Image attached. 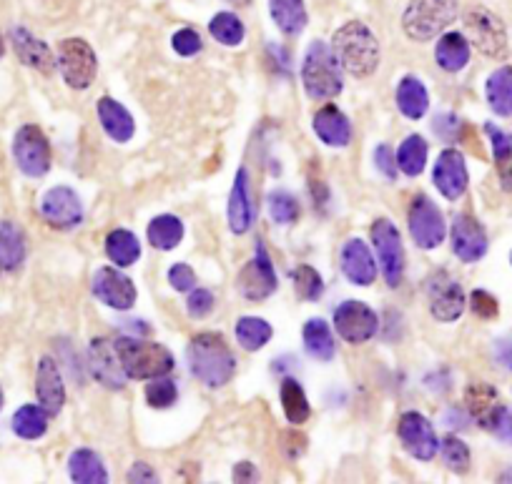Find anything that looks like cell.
<instances>
[{
	"label": "cell",
	"instance_id": "8d00e7d4",
	"mask_svg": "<svg viewBox=\"0 0 512 484\" xmlns=\"http://www.w3.org/2000/svg\"><path fill=\"white\" fill-rule=\"evenodd\" d=\"M427 153H430V146H427L425 138L412 133V136H407L402 141L400 151H397V166H400V171L405 176L417 179L427 166Z\"/></svg>",
	"mask_w": 512,
	"mask_h": 484
},
{
	"label": "cell",
	"instance_id": "7c38bea8",
	"mask_svg": "<svg viewBox=\"0 0 512 484\" xmlns=\"http://www.w3.org/2000/svg\"><path fill=\"white\" fill-rule=\"evenodd\" d=\"M407 224H410V234L412 241H415L420 249L432 251L445 241L447 236V224L442 211L427 199L425 194L415 196L410 204V216H407Z\"/></svg>",
	"mask_w": 512,
	"mask_h": 484
},
{
	"label": "cell",
	"instance_id": "ac0fdd59",
	"mask_svg": "<svg viewBox=\"0 0 512 484\" xmlns=\"http://www.w3.org/2000/svg\"><path fill=\"white\" fill-rule=\"evenodd\" d=\"M88 364L98 384L106 389H123L126 387V372H123L121 357L116 352V344L106 337L91 339L88 347Z\"/></svg>",
	"mask_w": 512,
	"mask_h": 484
},
{
	"label": "cell",
	"instance_id": "db71d44e",
	"mask_svg": "<svg viewBox=\"0 0 512 484\" xmlns=\"http://www.w3.org/2000/svg\"><path fill=\"white\" fill-rule=\"evenodd\" d=\"M492 354H495V362L500 364V367L510 369L512 372V337L497 339L495 347H492Z\"/></svg>",
	"mask_w": 512,
	"mask_h": 484
},
{
	"label": "cell",
	"instance_id": "ab89813d",
	"mask_svg": "<svg viewBox=\"0 0 512 484\" xmlns=\"http://www.w3.org/2000/svg\"><path fill=\"white\" fill-rule=\"evenodd\" d=\"M282 409L294 427H299V424L307 422L309 414H312L307 394H304L302 384H299L294 377H287L282 382Z\"/></svg>",
	"mask_w": 512,
	"mask_h": 484
},
{
	"label": "cell",
	"instance_id": "8992f818",
	"mask_svg": "<svg viewBox=\"0 0 512 484\" xmlns=\"http://www.w3.org/2000/svg\"><path fill=\"white\" fill-rule=\"evenodd\" d=\"M56 66L61 71L63 81L71 88H76V91H83V88H88L96 81V53H93V48L83 38H66V41H61Z\"/></svg>",
	"mask_w": 512,
	"mask_h": 484
},
{
	"label": "cell",
	"instance_id": "277c9868",
	"mask_svg": "<svg viewBox=\"0 0 512 484\" xmlns=\"http://www.w3.org/2000/svg\"><path fill=\"white\" fill-rule=\"evenodd\" d=\"M128 379H156L174 369V357L164 344L146 342L139 337L113 339Z\"/></svg>",
	"mask_w": 512,
	"mask_h": 484
},
{
	"label": "cell",
	"instance_id": "680465c9",
	"mask_svg": "<svg viewBox=\"0 0 512 484\" xmlns=\"http://www.w3.org/2000/svg\"><path fill=\"white\" fill-rule=\"evenodd\" d=\"M3 402H6V397H3V389H0V409H3Z\"/></svg>",
	"mask_w": 512,
	"mask_h": 484
},
{
	"label": "cell",
	"instance_id": "5bb4252c",
	"mask_svg": "<svg viewBox=\"0 0 512 484\" xmlns=\"http://www.w3.org/2000/svg\"><path fill=\"white\" fill-rule=\"evenodd\" d=\"M397 437H400L405 452L420 462L435 459L437 449H440V439L432 429V422L420 412L402 414L400 422H397Z\"/></svg>",
	"mask_w": 512,
	"mask_h": 484
},
{
	"label": "cell",
	"instance_id": "ffe728a7",
	"mask_svg": "<svg viewBox=\"0 0 512 484\" xmlns=\"http://www.w3.org/2000/svg\"><path fill=\"white\" fill-rule=\"evenodd\" d=\"M339 264H342V274L354 286H369L377 279V264H374L372 251H369V246L362 239L344 241Z\"/></svg>",
	"mask_w": 512,
	"mask_h": 484
},
{
	"label": "cell",
	"instance_id": "3957f363",
	"mask_svg": "<svg viewBox=\"0 0 512 484\" xmlns=\"http://www.w3.org/2000/svg\"><path fill=\"white\" fill-rule=\"evenodd\" d=\"M302 83L312 101H332L342 93V66H339L332 46H327L324 41H314L307 48L302 63Z\"/></svg>",
	"mask_w": 512,
	"mask_h": 484
},
{
	"label": "cell",
	"instance_id": "4dcf8cb0",
	"mask_svg": "<svg viewBox=\"0 0 512 484\" xmlns=\"http://www.w3.org/2000/svg\"><path fill=\"white\" fill-rule=\"evenodd\" d=\"M234 334L236 342H239V347L244 349V352H259V349H264L269 344L274 329L267 319H262V316H241V319L236 321Z\"/></svg>",
	"mask_w": 512,
	"mask_h": 484
},
{
	"label": "cell",
	"instance_id": "91938a15",
	"mask_svg": "<svg viewBox=\"0 0 512 484\" xmlns=\"http://www.w3.org/2000/svg\"><path fill=\"white\" fill-rule=\"evenodd\" d=\"M3 53H6V46H3V38H0V56H3Z\"/></svg>",
	"mask_w": 512,
	"mask_h": 484
},
{
	"label": "cell",
	"instance_id": "d6a6232c",
	"mask_svg": "<svg viewBox=\"0 0 512 484\" xmlns=\"http://www.w3.org/2000/svg\"><path fill=\"white\" fill-rule=\"evenodd\" d=\"M274 23L284 36H299L307 28V8L304 0H269Z\"/></svg>",
	"mask_w": 512,
	"mask_h": 484
},
{
	"label": "cell",
	"instance_id": "60d3db41",
	"mask_svg": "<svg viewBox=\"0 0 512 484\" xmlns=\"http://www.w3.org/2000/svg\"><path fill=\"white\" fill-rule=\"evenodd\" d=\"M209 33L221 43V46L236 48L244 43L246 28L241 23V18L236 13H216L214 18L209 21Z\"/></svg>",
	"mask_w": 512,
	"mask_h": 484
},
{
	"label": "cell",
	"instance_id": "9a60e30c",
	"mask_svg": "<svg viewBox=\"0 0 512 484\" xmlns=\"http://www.w3.org/2000/svg\"><path fill=\"white\" fill-rule=\"evenodd\" d=\"M41 214L53 229H76L83 221V204L78 194L68 186H53L41 199Z\"/></svg>",
	"mask_w": 512,
	"mask_h": 484
},
{
	"label": "cell",
	"instance_id": "f907efd6",
	"mask_svg": "<svg viewBox=\"0 0 512 484\" xmlns=\"http://www.w3.org/2000/svg\"><path fill=\"white\" fill-rule=\"evenodd\" d=\"M169 284L176 291H191L196 286V274L189 264H174L169 269Z\"/></svg>",
	"mask_w": 512,
	"mask_h": 484
},
{
	"label": "cell",
	"instance_id": "d6986e66",
	"mask_svg": "<svg viewBox=\"0 0 512 484\" xmlns=\"http://www.w3.org/2000/svg\"><path fill=\"white\" fill-rule=\"evenodd\" d=\"M452 251L457 259L475 264L487 254V234L480 226V221L472 219L470 214H457L452 221Z\"/></svg>",
	"mask_w": 512,
	"mask_h": 484
},
{
	"label": "cell",
	"instance_id": "2e32d148",
	"mask_svg": "<svg viewBox=\"0 0 512 484\" xmlns=\"http://www.w3.org/2000/svg\"><path fill=\"white\" fill-rule=\"evenodd\" d=\"M432 181H435L437 191L445 196L447 201H457L465 196L467 184H470V174H467L465 156L457 148H445L437 156L435 169H432Z\"/></svg>",
	"mask_w": 512,
	"mask_h": 484
},
{
	"label": "cell",
	"instance_id": "1f68e13d",
	"mask_svg": "<svg viewBox=\"0 0 512 484\" xmlns=\"http://www.w3.org/2000/svg\"><path fill=\"white\" fill-rule=\"evenodd\" d=\"M485 96L497 116H512V66H502L490 73L485 83Z\"/></svg>",
	"mask_w": 512,
	"mask_h": 484
},
{
	"label": "cell",
	"instance_id": "e0dca14e",
	"mask_svg": "<svg viewBox=\"0 0 512 484\" xmlns=\"http://www.w3.org/2000/svg\"><path fill=\"white\" fill-rule=\"evenodd\" d=\"M93 294L101 304L111 306L116 311H128L136 304V286L126 274L118 271V266H103L93 274Z\"/></svg>",
	"mask_w": 512,
	"mask_h": 484
},
{
	"label": "cell",
	"instance_id": "44dd1931",
	"mask_svg": "<svg viewBox=\"0 0 512 484\" xmlns=\"http://www.w3.org/2000/svg\"><path fill=\"white\" fill-rule=\"evenodd\" d=\"M254 221H256V209H254V201H251L249 171L239 169L229 194V229L234 231L236 236H244L246 231H251Z\"/></svg>",
	"mask_w": 512,
	"mask_h": 484
},
{
	"label": "cell",
	"instance_id": "4fadbf2b",
	"mask_svg": "<svg viewBox=\"0 0 512 484\" xmlns=\"http://www.w3.org/2000/svg\"><path fill=\"white\" fill-rule=\"evenodd\" d=\"M277 271H274L272 256L267 246L259 241L249 264L239 274V291L246 301H264L277 291Z\"/></svg>",
	"mask_w": 512,
	"mask_h": 484
},
{
	"label": "cell",
	"instance_id": "94428289",
	"mask_svg": "<svg viewBox=\"0 0 512 484\" xmlns=\"http://www.w3.org/2000/svg\"><path fill=\"white\" fill-rule=\"evenodd\" d=\"M0 274H3V264H0Z\"/></svg>",
	"mask_w": 512,
	"mask_h": 484
},
{
	"label": "cell",
	"instance_id": "ba28073f",
	"mask_svg": "<svg viewBox=\"0 0 512 484\" xmlns=\"http://www.w3.org/2000/svg\"><path fill=\"white\" fill-rule=\"evenodd\" d=\"M427 306H430V314L435 316L442 324H450L462 316L467 306V296L462 291L460 281L455 279L447 271H435V274L427 279Z\"/></svg>",
	"mask_w": 512,
	"mask_h": 484
},
{
	"label": "cell",
	"instance_id": "816d5d0a",
	"mask_svg": "<svg viewBox=\"0 0 512 484\" xmlns=\"http://www.w3.org/2000/svg\"><path fill=\"white\" fill-rule=\"evenodd\" d=\"M460 126H462V121L455 116V113H442V116H437L435 123H432V128H435L437 136L447 138V141H452V138L457 136Z\"/></svg>",
	"mask_w": 512,
	"mask_h": 484
},
{
	"label": "cell",
	"instance_id": "c3c4849f",
	"mask_svg": "<svg viewBox=\"0 0 512 484\" xmlns=\"http://www.w3.org/2000/svg\"><path fill=\"white\" fill-rule=\"evenodd\" d=\"M374 164H377V169L382 171L384 179L387 181H395L397 179V171H400V166H397V153L392 151L390 146H377L374 148Z\"/></svg>",
	"mask_w": 512,
	"mask_h": 484
},
{
	"label": "cell",
	"instance_id": "f1b7e54d",
	"mask_svg": "<svg viewBox=\"0 0 512 484\" xmlns=\"http://www.w3.org/2000/svg\"><path fill=\"white\" fill-rule=\"evenodd\" d=\"M435 61L447 73L462 71L470 63V41L462 33H445L437 41Z\"/></svg>",
	"mask_w": 512,
	"mask_h": 484
},
{
	"label": "cell",
	"instance_id": "f5cc1de1",
	"mask_svg": "<svg viewBox=\"0 0 512 484\" xmlns=\"http://www.w3.org/2000/svg\"><path fill=\"white\" fill-rule=\"evenodd\" d=\"M490 432L495 434L500 442L505 444H512V412L507 407L500 409V414H497L495 424L490 427Z\"/></svg>",
	"mask_w": 512,
	"mask_h": 484
},
{
	"label": "cell",
	"instance_id": "681fc988",
	"mask_svg": "<svg viewBox=\"0 0 512 484\" xmlns=\"http://www.w3.org/2000/svg\"><path fill=\"white\" fill-rule=\"evenodd\" d=\"M470 306L472 311H475L480 319H495L497 311H500V306H497V299L492 294H487V291L477 289L470 294Z\"/></svg>",
	"mask_w": 512,
	"mask_h": 484
},
{
	"label": "cell",
	"instance_id": "603a6c76",
	"mask_svg": "<svg viewBox=\"0 0 512 484\" xmlns=\"http://www.w3.org/2000/svg\"><path fill=\"white\" fill-rule=\"evenodd\" d=\"M11 41L13 51H16V56L21 58V63H26V66L36 68V71L41 73H51L53 68H56V58H53L51 48H48L41 38L33 36L31 31H26V28L21 26L13 28Z\"/></svg>",
	"mask_w": 512,
	"mask_h": 484
},
{
	"label": "cell",
	"instance_id": "bcb514c9",
	"mask_svg": "<svg viewBox=\"0 0 512 484\" xmlns=\"http://www.w3.org/2000/svg\"><path fill=\"white\" fill-rule=\"evenodd\" d=\"M171 46H174V51L179 53V56L191 58L196 56V53H201L204 43H201V36L194 28H181V31L174 33V38H171Z\"/></svg>",
	"mask_w": 512,
	"mask_h": 484
},
{
	"label": "cell",
	"instance_id": "d4e9b609",
	"mask_svg": "<svg viewBox=\"0 0 512 484\" xmlns=\"http://www.w3.org/2000/svg\"><path fill=\"white\" fill-rule=\"evenodd\" d=\"M98 121H101L103 131L108 133V138L116 143H126L134 138L136 133V121L134 116L126 111L123 103H118L116 98L103 96L98 101Z\"/></svg>",
	"mask_w": 512,
	"mask_h": 484
},
{
	"label": "cell",
	"instance_id": "7a4b0ae2",
	"mask_svg": "<svg viewBox=\"0 0 512 484\" xmlns=\"http://www.w3.org/2000/svg\"><path fill=\"white\" fill-rule=\"evenodd\" d=\"M332 51L344 73L367 78L379 66V43L362 21H349L334 33Z\"/></svg>",
	"mask_w": 512,
	"mask_h": 484
},
{
	"label": "cell",
	"instance_id": "7bdbcfd3",
	"mask_svg": "<svg viewBox=\"0 0 512 484\" xmlns=\"http://www.w3.org/2000/svg\"><path fill=\"white\" fill-rule=\"evenodd\" d=\"M440 449L447 469H452L455 474H465L470 469V449H467V444L460 437H445L440 442Z\"/></svg>",
	"mask_w": 512,
	"mask_h": 484
},
{
	"label": "cell",
	"instance_id": "7402d4cb",
	"mask_svg": "<svg viewBox=\"0 0 512 484\" xmlns=\"http://www.w3.org/2000/svg\"><path fill=\"white\" fill-rule=\"evenodd\" d=\"M36 394L41 407L46 409L48 414H58L66 404V387H63V377L58 364L53 362L51 357H43L38 362V372H36Z\"/></svg>",
	"mask_w": 512,
	"mask_h": 484
},
{
	"label": "cell",
	"instance_id": "ee69618b",
	"mask_svg": "<svg viewBox=\"0 0 512 484\" xmlns=\"http://www.w3.org/2000/svg\"><path fill=\"white\" fill-rule=\"evenodd\" d=\"M292 276H294V289H297V294L302 296L304 301L322 299L324 281L317 269H312V266H297V271H294Z\"/></svg>",
	"mask_w": 512,
	"mask_h": 484
},
{
	"label": "cell",
	"instance_id": "b9f144b4",
	"mask_svg": "<svg viewBox=\"0 0 512 484\" xmlns=\"http://www.w3.org/2000/svg\"><path fill=\"white\" fill-rule=\"evenodd\" d=\"M176 399H179V389H176L174 379H169L166 374L164 377L149 379V384H146V402H149V407L166 409L171 407Z\"/></svg>",
	"mask_w": 512,
	"mask_h": 484
},
{
	"label": "cell",
	"instance_id": "f35d334b",
	"mask_svg": "<svg viewBox=\"0 0 512 484\" xmlns=\"http://www.w3.org/2000/svg\"><path fill=\"white\" fill-rule=\"evenodd\" d=\"M48 417L51 414L41 404L38 407L36 404H26V407H21L13 414L11 427L21 439H41L48 432Z\"/></svg>",
	"mask_w": 512,
	"mask_h": 484
},
{
	"label": "cell",
	"instance_id": "6125c7cd",
	"mask_svg": "<svg viewBox=\"0 0 512 484\" xmlns=\"http://www.w3.org/2000/svg\"><path fill=\"white\" fill-rule=\"evenodd\" d=\"M510 261H512V254H510Z\"/></svg>",
	"mask_w": 512,
	"mask_h": 484
},
{
	"label": "cell",
	"instance_id": "30bf717a",
	"mask_svg": "<svg viewBox=\"0 0 512 484\" xmlns=\"http://www.w3.org/2000/svg\"><path fill=\"white\" fill-rule=\"evenodd\" d=\"M465 33L472 46L490 58L507 56V31L500 18L487 8H472L465 16Z\"/></svg>",
	"mask_w": 512,
	"mask_h": 484
},
{
	"label": "cell",
	"instance_id": "11a10c76",
	"mask_svg": "<svg viewBox=\"0 0 512 484\" xmlns=\"http://www.w3.org/2000/svg\"><path fill=\"white\" fill-rule=\"evenodd\" d=\"M156 472L146 462H136L128 469V482H156Z\"/></svg>",
	"mask_w": 512,
	"mask_h": 484
},
{
	"label": "cell",
	"instance_id": "f6af8a7d",
	"mask_svg": "<svg viewBox=\"0 0 512 484\" xmlns=\"http://www.w3.org/2000/svg\"><path fill=\"white\" fill-rule=\"evenodd\" d=\"M269 206V216H272L274 224L289 226L299 219V204L292 194L287 191H277V194L269 196L267 201Z\"/></svg>",
	"mask_w": 512,
	"mask_h": 484
},
{
	"label": "cell",
	"instance_id": "5b68a950",
	"mask_svg": "<svg viewBox=\"0 0 512 484\" xmlns=\"http://www.w3.org/2000/svg\"><path fill=\"white\" fill-rule=\"evenodd\" d=\"M457 18V0H412L402 16V28L412 41H432Z\"/></svg>",
	"mask_w": 512,
	"mask_h": 484
},
{
	"label": "cell",
	"instance_id": "f546056e",
	"mask_svg": "<svg viewBox=\"0 0 512 484\" xmlns=\"http://www.w3.org/2000/svg\"><path fill=\"white\" fill-rule=\"evenodd\" d=\"M68 474L73 482L81 484H106L108 472L103 467L101 457L93 449H76L68 459Z\"/></svg>",
	"mask_w": 512,
	"mask_h": 484
},
{
	"label": "cell",
	"instance_id": "6da1fadb",
	"mask_svg": "<svg viewBox=\"0 0 512 484\" xmlns=\"http://www.w3.org/2000/svg\"><path fill=\"white\" fill-rule=\"evenodd\" d=\"M186 359H189L191 374L211 389L224 387L236 374V357L221 334H196L186 349Z\"/></svg>",
	"mask_w": 512,
	"mask_h": 484
},
{
	"label": "cell",
	"instance_id": "4316f807",
	"mask_svg": "<svg viewBox=\"0 0 512 484\" xmlns=\"http://www.w3.org/2000/svg\"><path fill=\"white\" fill-rule=\"evenodd\" d=\"M302 339H304V349H307V354L312 359H317V362H332L334 354H337V344H334V334L332 329H329V324L324 319H309L307 324H304V332H302Z\"/></svg>",
	"mask_w": 512,
	"mask_h": 484
},
{
	"label": "cell",
	"instance_id": "e575fe53",
	"mask_svg": "<svg viewBox=\"0 0 512 484\" xmlns=\"http://www.w3.org/2000/svg\"><path fill=\"white\" fill-rule=\"evenodd\" d=\"M106 254L118 269L134 266L141 256V241L128 229H116L106 236Z\"/></svg>",
	"mask_w": 512,
	"mask_h": 484
},
{
	"label": "cell",
	"instance_id": "52a82bcc",
	"mask_svg": "<svg viewBox=\"0 0 512 484\" xmlns=\"http://www.w3.org/2000/svg\"><path fill=\"white\" fill-rule=\"evenodd\" d=\"M369 234H372L384 281H387V286H400L402 276H405V249H402L400 231L390 219H377Z\"/></svg>",
	"mask_w": 512,
	"mask_h": 484
},
{
	"label": "cell",
	"instance_id": "74e56055",
	"mask_svg": "<svg viewBox=\"0 0 512 484\" xmlns=\"http://www.w3.org/2000/svg\"><path fill=\"white\" fill-rule=\"evenodd\" d=\"M146 234H149V241L154 249L171 251L181 244V239H184V221H181L179 216L171 214L156 216L149 224V231H146Z\"/></svg>",
	"mask_w": 512,
	"mask_h": 484
},
{
	"label": "cell",
	"instance_id": "7dc6e473",
	"mask_svg": "<svg viewBox=\"0 0 512 484\" xmlns=\"http://www.w3.org/2000/svg\"><path fill=\"white\" fill-rule=\"evenodd\" d=\"M216 299L209 289H191L189 299H186V309H189V316L194 319H204V316L211 314Z\"/></svg>",
	"mask_w": 512,
	"mask_h": 484
},
{
	"label": "cell",
	"instance_id": "8fae6325",
	"mask_svg": "<svg viewBox=\"0 0 512 484\" xmlns=\"http://www.w3.org/2000/svg\"><path fill=\"white\" fill-rule=\"evenodd\" d=\"M334 329L347 344H364L377 334L379 316L364 301L347 299L334 309Z\"/></svg>",
	"mask_w": 512,
	"mask_h": 484
},
{
	"label": "cell",
	"instance_id": "6f0895ef",
	"mask_svg": "<svg viewBox=\"0 0 512 484\" xmlns=\"http://www.w3.org/2000/svg\"><path fill=\"white\" fill-rule=\"evenodd\" d=\"M231 3H236V6H246L249 0H231Z\"/></svg>",
	"mask_w": 512,
	"mask_h": 484
},
{
	"label": "cell",
	"instance_id": "484cf974",
	"mask_svg": "<svg viewBox=\"0 0 512 484\" xmlns=\"http://www.w3.org/2000/svg\"><path fill=\"white\" fill-rule=\"evenodd\" d=\"M465 407H467V412H470V417L475 419L482 429H487V432H490V427L495 424L497 414H500L502 404H500V397H497V392L490 387V384L475 382L467 387Z\"/></svg>",
	"mask_w": 512,
	"mask_h": 484
},
{
	"label": "cell",
	"instance_id": "83f0119b",
	"mask_svg": "<svg viewBox=\"0 0 512 484\" xmlns=\"http://www.w3.org/2000/svg\"><path fill=\"white\" fill-rule=\"evenodd\" d=\"M397 108L402 116L410 121H420L430 108V93H427L425 83L415 76H405L397 86Z\"/></svg>",
	"mask_w": 512,
	"mask_h": 484
},
{
	"label": "cell",
	"instance_id": "836d02e7",
	"mask_svg": "<svg viewBox=\"0 0 512 484\" xmlns=\"http://www.w3.org/2000/svg\"><path fill=\"white\" fill-rule=\"evenodd\" d=\"M26 261V236L13 221H0V264L16 271Z\"/></svg>",
	"mask_w": 512,
	"mask_h": 484
},
{
	"label": "cell",
	"instance_id": "d590c367",
	"mask_svg": "<svg viewBox=\"0 0 512 484\" xmlns=\"http://www.w3.org/2000/svg\"><path fill=\"white\" fill-rule=\"evenodd\" d=\"M485 133L490 138L492 153H495V166L497 174H500L502 189L512 191V136L497 128L495 123H487Z\"/></svg>",
	"mask_w": 512,
	"mask_h": 484
},
{
	"label": "cell",
	"instance_id": "cb8c5ba5",
	"mask_svg": "<svg viewBox=\"0 0 512 484\" xmlns=\"http://www.w3.org/2000/svg\"><path fill=\"white\" fill-rule=\"evenodd\" d=\"M314 133L332 148H344L352 141V123L337 106H324L314 113Z\"/></svg>",
	"mask_w": 512,
	"mask_h": 484
},
{
	"label": "cell",
	"instance_id": "9f6ffc18",
	"mask_svg": "<svg viewBox=\"0 0 512 484\" xmlns=\"http://www.w3.org/2000/svg\"><path fill=\"white\" fill-rule=\"evenodd\" d=\"M234 479L236 482H256L259 479V472L251 462H239L234 467Z\"/></svg>",
	"mask_w": 512,
	"mask_h": 484
},
{
	"label": "cell",
	"instance_id": "9c48e42d",
	"mask_svg": "<svg viewBox=\"0 0 512 484\" xmlns=\"http://www.w3.org/2000/svg\"><path fill=\"white\" fill-rule=\"evenodd\" d=\"M13 158L18 169L31 179H41L51 171V143L38 126H23L13 138Z\"/></svg>",
	"mask_w": 512,
	"mask_h": 484
}]
</instances>
